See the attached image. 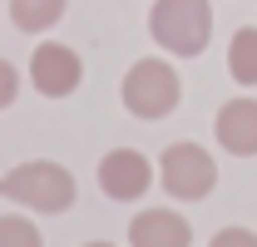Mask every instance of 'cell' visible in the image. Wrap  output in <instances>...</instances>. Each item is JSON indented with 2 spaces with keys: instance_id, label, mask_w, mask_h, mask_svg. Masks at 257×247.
Wrapping results in <instances>:
<instances>
[{
  "instance_id": "cell-10",
  "label": "cell",
  "mask_w": 257,
  "mask_h": 247,
  "mask_svg": "<svg viewBox=\"0 0 257 247\" xmlns=\"http://www.w3.org/2000/svg\"><path fill=\"white\" fill-rule=\"evenodd\" d=\"M64 10H69V0H10V20H15V30H25V35L55 30L64 20Z\"/></svg>"
},
{
  "instance_id": "cell-14",
  "label": "cell",
  "mask_w": 257,
  "mask_h": 247,
  "mask_svg": "<svg viewBox=\"0 0 257 247\" xmlns=\"http://www.w3.org/2000/svg\"><path fill=\"white\" fill-rule=\"evenodd\" d=\"M84 247H114V242H84Z\"/></svg>"
},
{
  "instance_id": "cell-4",
  "label": "cell",
  "mask_w": 257,
  "mask_h": 247,
  "mask_svg": "<svg viewBox=\"0 0 257 247\" xmlns=\"http://www.w3.org/2000/svg\"><path fill=\"white\" fill-rule=\"evenodd\" d=\"M159 183H163V193L178 198V203H203V198L218 188V163H213V154H208L203 144L178 139V144H168L159 154Z\"/></svg>"
},
{
  "instance_id": "cell-3",
  "label": "cell",
  "mask_w": 257,
  "mask_h": 247,
  "mask_svg": "<svg viewBox=\"0 0 257 247\" xmlns=\"http://www.w3.org/2000/svg\"><path fill=\"white\" fill-rule=\"evenodd\" d=\"M119 99H124V109L134 119L154 124V119H168L173 109H178V99H183V79H178V69L159 55H149V60H134L124 74V84H119Z\"/></svg>"
},
{
  "instance_id": "cell-8",
  "label": "cell",
  "mask_w": 257,
  "mask_h": 247,
  "mask_svg": "<svg viewBox=\"0 0 257 247\" xmlns=\"http://www.w3.org/2000/svg\"><path fill=\"white\" fill-rule=\"evenodd\" d=\"M128 247H193V222L173 208H144L128 217Z\"/></svg>"
},
{
  "instance_id": "cell-2",
  "label": "cell",
  "mask_w": 257,
  "mask_h": 247,
  "mask_svg": "<svg viewBox=\"0 0 257 247\" xmlns=\"http://www.w3.org/2000/svg\"><path fill=\"white\" fill-rule=\"evenodd\" d=\"M149 35L173 60H198L213 40V0H154Z\"/></svg>"
},
{
  "instance_id": "cell-1",
  "label": "cell",
  "mask_w": 257,
  "mask_h": 247,
  "mask_svg": "<svg viewBox=\"0 0 257 247\" xmlns=\"http://www.w3.org/2000/svg\"><path fill=\"white\" fill-rule=\"evenodd\" d=\"M0 198H10L30 213H64V208H74L79 188H74V173L64 163L30 158V163H15L10 173H0Z\"/></svg>"
},
{
  "instance_id": "cell-9",
  "label": "cell",
  "mask_w": 257,
  "mask_h": 247,
  "mask_svg": "<svg viewBox=\"0 0 257 247\" xmlns=\"http://www.w3.org/2000/svg\"><path fill=\"white\" fill-rule=\"evenodd\" d=\"M227 74L242 89L257 84V25H237L232 30V40H227Z\"/></svg>"
},
{
  "instance_id": "cell-6",
  "label": "cell",
  "mask_w": 257,
  "mask_h": 247,
  "mask_svg": "<svg viewBox=\"0 0 257 247\" xmlns=\"http://www.w3.org/2000/svg\"><path fill=\"white\" fill-rule=\"evenodd\" d=\"M79 79H84V60H79V50H69L60 40H45L30 55V84L45 99H69L79 89Z\"/></svg>"
},
{
  "instance_id": "cell-11",
  "label": "cell",
  "mask_w": 257,
  "mask_h": 247,
  "mask_svg": "<svg viewBox=\"0 0 257 247\" xmlns=\"http://www.w3.org/2000/svg\"><path fill=\"white\" fill-rule=\"evenodd\" d=\"M0 247H45V237L25 213H5L0 217Z\"/></svg>"
},
{
  "instance_id": "cell-7",
  "label": "cell",
  "mask_w": 257,
  "mask_h": 247,
  "mask_svg": "<svg viewBox=\"0 0 257 247\" xmlns=\"http://www.w3.org/2000/svg\"><path fill=\"white\" fill-rule=\"evenodd\" d=\"M213 139L232 158H257V99L252 94H237V99H227L223 109H218Z\"/></svg>"
},
{
  "instance_id": "cell-12",
  "label": "cell",
  "mask_w": 257,
  "mask_h": 247,
  "mask_svg": "<svg viewBox=\"0 0 257 247\" xmlns=\"http://www.w3.org/2000/svg\"><path fill=\"white\" fill-rule=\"evenodd\" d=\"M15 99H20V69L10 60H0V109H10Z\"/></svg>"
},
{
  "instance_id": "cell-5",
  "label": "cell",
  "mask_w": 257,
  "mask_h": 247,
  "mask_svg": "<svg viewBox=\"0 0 257 247\" xmlns=\"http://www.w3.org/2000/svg\"><path fill=\"white\" fill-rule=\"evenodd\" d=\"M154 178H159V163H149L139 149H109L99 158V188L114 203H139L154 188Z\"/></svg>"
},
{
  "instance_id": "cell-13",
  "label": "cell",
  "mask_w": 257,
  "mask_h": 247,
  "mask_svg": "<svg viewBox=\"0 0 257 247\" xmlns=\"http://www.w3.org/2000/svg\"><path fill=\"white\" fill-rule=\"evenodd\" d=\"M208 247H257V232L252 227H218Z\"/></svg>"
}]
</instances>
